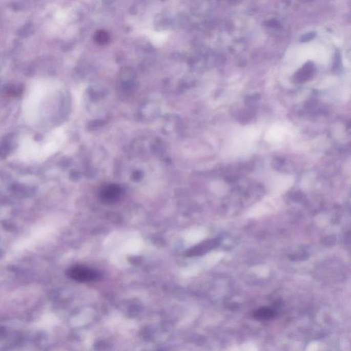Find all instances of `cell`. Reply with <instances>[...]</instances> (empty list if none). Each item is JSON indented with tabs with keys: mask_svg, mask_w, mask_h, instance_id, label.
I'll use <instances>...</instances> for the list:
<instances>
[{
	"mask_svg": "<svg viewBox=\"0 0 351 351\" xmlns=\"http://www.w3.org/2000/svg\"><path fill=\"white\" fill-rule=\"evenodd\" d=\"M68 275L71 279L80 282L94 281L99 278L98 272L84 266H74L71 267L68 272Z\"/></svg>",
	"mask_w": 351,
	"mask_h": 351,
	"instance_id": "1",
	"label": "cell"
},
{
	"mask_svg": "<svg viewBox=\"0 0 351 351\" xmlns=\"http://www.w3.org/2000/svg\"><path fill=\"white\" fill-rule=\"evenodd\" d=\"M220 243V239H210L202 241L195 245L192 249L188 250L185 252V256L188 257L201 256L210 252V251L218 247Z\"/></svg>",
	"mask_w": 351,
	"mask_h": 351,
	"instance_id": "2",
	"label": "cell"
},
{
	"mask_svg": "<svg viewBox=\"0 0 351 351\" xmlns=\"http://www.w3.org/2000/svg\"><path fill=\"white\" fill-rule=\"evenodd\" d=\"M277 313L275 310L270 307H261L253 312V317L255 320H269L273 319L277 316Z\"/></svg>",
	"mask_w": 351,
	"mask_h": 351,
	"instance_id": "3",
	"label": "cell"
},
{
	"mask_svg": "<svg viewBox=\"0 0 351 351\" xmlns=\"http://www.w3.org/2000/svg\"><path fill=\"white\" fill-rule=\"evenodd\" d=\"M109 40V35L107 32L104 30H99L95 33V40L97 44L105 45L108 43Z\"/></svg>",
	"mask_w": 351,
	"mask_h": 351,
	"instance_id": "4",
	"label": "cell"
}]
</instances>
